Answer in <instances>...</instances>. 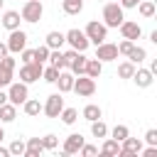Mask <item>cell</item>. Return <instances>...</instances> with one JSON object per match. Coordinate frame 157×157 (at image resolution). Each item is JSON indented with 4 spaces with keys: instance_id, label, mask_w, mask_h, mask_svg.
<instances>
[{
    "instance_id": "obj_45",
    "label": "cell",
    "mask_w": 157,
    "mask_h": 157,
    "mask_svg": "<svg viewBox=\"0 0 157 157\" xmlns=\"http://www.w3.org/2000/svg\"><path fill=\"white\" fill-rule=\"evenodd\" d=\"M7 155H10V150L7 147H0V157H7Z\"/></svg>"
},
{
    "instance_id": "obj_20",
    "label": "cell",
    "mask_w": 157,
    "mask_h": 157,
    "mask_svg": "<svg viewBox=\"0 0 157 157\" xmlns=\"http://www.w3.org/2000/svg\"><path fill=\"white\" fill-rule=\"evenodd\" d=\"M44 44L49 47V49H61L64 44H66V39H64V32H49L47 34V39H44Z\"/></svg>"
},
{
    "instance_id": "obj_17",
    "label": "cell",
    "mask_w": 157,
    "mask_h": 157,
    "mask_svg": "<svg viewBox=\"0 0 157 157\" xmlns=\"http://www.w3.org/2000/svg\"><path fill=\"white\" fill-rule=\"evenodd\" d=\"M44 152V145H42V137H29L25 142V157H39Z\"/></svg>"
},
{
    "instance_id": "obj_31",
    "label": "cell",
    "mask_w": 157,
    "mask_h": 157,
    "mask_svg": "<svg viewBox=\"0 0 157 157\" xmlns=\"http://www.w3.org/2000/svg\"><path fill=\"white\" fill-rule=\"evenodd\" d=\"M108 132H110V137H113V140H118V142H123V140H125V137L130 135V128L120 123V125H115V128H113V130H108Z\"/></svg>"
},
{
    "instance_id": "obj_1",
    "label": "cell",
    "mask_w": 157,
    "mask_h": 157,
    "mask_svg": "<svg viewBox=\"0 0 157 157\" xmlns=\"http://www.w3.org/2000/svg\"><path fill=\"white\" fill-rule=\"evenodd\" d=\"M123 20H125V12H123V7H120L118 0L103 5V25L105 27H118Z\"/></svg>"
},
{
    "instance_id": "obj_36",
    "label": "cell",
    "mask_w": 157,
    "mask_h": 157,
    "mask_svg": "<svg viewBox=\"0 0 157 157\" xmlns=\"http://www.w3.org/2000/svg\"><path fill=\"white\" fill-rule=\"evenodd\" d=\"M7 150H10V155H15V157H20V155H25V140H12Z\"/></svg>"
},
{
    "instance_id": "obj_35",
    "label": "cell",
    "mask_w": 157,
    "mask_h": 157,
    "mask_svg": "<svg viewBox=\"0 0 157 157\" xmlns=\"http://www.w3.org/2000/svg\"><path fill=\"white\" fill-rule=\"evenodd\" d=\"M42 145H44V150H56V147H59V137L49 132V135L42 137Z\"/></svg>"
},
{
    "instance_id": "obj_46",
    "label": "cell",
    "mask_w": 157,
    "mask_h": 157,
    "mask_svg": "<svg viewBox=\"0 0 157 157\" xmlns=\"http://www.w3.org/2000/svg\"><path fill=\"white\" fill-rule=\"evenodd\" d=\"M2 137H5V130H2V125H0V142H2Z\"/></svg>"
},
{
    "instance_id": "obj_25",
    "label": "cell",
    "mask_w": 157,
    "mask_h": 157,
    "mask_svg": "<svg viewBox=\"0 0 157 157\" xmlns=\"http://www.w3.org/2000/svg\"><path fill=\"white\" fill-rule=\"evenodd\" d=\"M137 12H140L145 20H150V17H155L157 7H155V2H152V0H140V2H137Z\"/></svg>"
},
{
    "instance_id": "obj_38",
    "label": "cell",
    "mask_w": 157,
    "mask_h": 157,
    "mask_svg": "<svg viewBox=\"0 0 157 157\" xmlns=\"http://www.w3.org/2000/svg\"><path fill=\"white\" fill-rule=\"evenodd\" d=\"M78 152H81L83 157H93V155H98V147H96V145H86V142H83Z\"/></svg>"
},
{
    "instance_id": "obj_27",
    "label": "cell",
    "mask_w": 157,
    "mask_h": 157,
    "mask_svg": "<svg viewBox=\"0 0 157 157\" xmlns=\"http://www.w3.org/2000/svg\"><path fill=\"white\" fill-rule=\"evenodd\" d=\"M61 7L66 15H78L83 10V0H61Z\"/></svg>"
},
{
    "instance_id": "obj_12",
    "label": "cell",
    "mask_w": 157,
    "mask_h": 157,
    "mask_svg": "<svg viewBox=\"0 0 157 157\" xmlns=\"http://www.w3.org/2000/svg\"><path fill=\"white\" fill-rule=\"evenodd\" d=\"M118 29H120L123 39H130V42H135V39L142 37V27H140L137 22H132V20H123V22L118 25Z\"/></svg>"
},
{
    "instance_id": "obj_5",
    "label": "cell",
    "mask_w": 157,
    "mask_h": 157,
    "mask_svg": "<svg viewBox=\"0 0 157 157\" xmlns=\"http://www.w3.org/2000/svg\"><path fill=\"white\" fill-rule=\"evenodd\" d=\"M42 69H44V64H39V61H27V64H22V69H20V81L22 83H34V81H39L42 78Z\"/></svg>"
},
{
    "instance_id": "obj_3",
    "label": "cell",
    "mask_w": 157,
    "mask_h": 157,
    "mask_svg": "<svg viewBox=\"0 0 157 157\" xmlns=\"http://www.w3.org/2000/svg\"><path fill=\"white\" fill-rule=\"evenodd\" d=\"M42 15H44V5H42V0H25L22 12H20V17H22L25 22H39Z\"/></svg>"
},
{
    "instance_id": "obj_13",
    "label": "cell",
    "mask_w": 157,
    "mask_h": 157,
    "mask_svg": "<svg viewBox=\"0 0 157 157\" xmlns=\"http://www.w3.org/2000/svg\"><path fill=\"white\" fill-rule=\"evenodd\" d=\"M86 140H83V135L81 132H71L66 140H64V147H61V152L64 155H76L78 150H81V145H83Z\"/></svg>"
},
{
    "instance_id": "obj_18",
    "label": "cell",
    "mask_w": 157,
    "mask_h": 157,
    "mask_svg": "<svg viewBox=\"0 0 157 157\" xmlns=\"http://www.w3.org/2000/svg\"><path fill=\"white\" fill-rule=\"evenodd\" d=\"M98 152H101L103 157H118V152H120V142L113 140V137H103V145H101Z\"/></svg>"
},
{
    "instance_id": "obj_48",
    "label": "cell",
    "mask_w": 157,
    "mask_h": 157,
    "mask_svg": "<svg viewBox=\"0 0 157 157\" xmlns=\"http://www.w3.org/2000/svg\"><path fill=\"white\" fill-rule=\"evenodd\" d=\"M108 2H113V0H108Z\"/></svg>"
},
{
    "instance_id": "obj_8",
    "label": "cell",
    "mask_w": 157,
    "mask_h": 157,
    "mask_svg": "<svg viewBox=\"0 0 157 157\" xmlns=\"http://www.w3.org/2000/svg\"><path fill=\"white\" fill-rule=\"evenodd\" d=\"M5 44H7V52H10V54H20V52L27 47V32H22L20 27H17V29H12Z\"/></svg>"
},
{
    "instance_id": "obj_34",
    "label": "cell",
    "mask_w": 157,
    "mask_h": 157,
    "mask_svg": "<svg viewBox=\"0 0 157 157\" xmlns=\"http://www.w3.org/2000/svg\"><path fill=\"white\" fill-rule=\"evenodd\" d=\"M49 52H52V49H49L47 44H39V47L34 49V61H39V64H44V61L49 59Z\"/></svg>"
},
{
    "instance_id": "obj_43",
    "label": "cell",
    "mask_w": 157,
    "mask_h": 157,
    "mask_svg": "<svg viewBox=\"0 0 157 157\" xmlns=\"http://www.w3.org/2000/svg\"><path fill=\"white\" fill-rule=\"evenodd\" d=\"M5 54H10V52H7V44H5V42H0V59H2Z\"/></svg>"
},
{
    "instance_id": "obj_22",
    "label": "cell",
    "mask_w": 157,
    "mask_h": 157,
    "mask_svg": "<svg viewBox=\"0 0 157 157\" xmlns=\"http://www.w3.org/2000/svg\"><path fill=\"white\" fill-rule=\"evenodd\" d=\"M17 118V105H12L10 101L0 105V123H12Z\"/></svg>"
},
{
    "instance_id": "obj_32",
    "label": "cell",
    "mask_w": 157,
    "mask_h": 157,
    "mask_svg": "<svg viewBox=\"0 0 157 157\" xmlns=\"http://www.w3.org/2000/svg\"><path fill=\"white\" fill-rule=\"evenodd\" d=\"M132 74H135V64H132V61L118 64V76H120V78H132Z\"/></svg>"
},
{
    "instance_id": "obj_47",
    "label": "cell",
    "mask_w": 157,
    "mask_h": 157,
    "mask_svg": "<svg viewBox=\"0 0 157 157\" xmlns=\"http://www.w3.org/2000/svg\"><path fill=\"white\" fill-rule=\"evenodd\" d=\"M2 2H5V0H0V7H2Z\"/></svg>"
},
{
    "instance_id": "obj_15",
    "label": "cell",
    "mask_w": 157,
    "mask_h": 157,
    "mask_svg": "<svg viewBox=\"0 0 157 157\" xmlns=\"http://www.w3.org/2000/svg\"><path fill=\"white\" fill-rule=\"evenodd\" d=\"M0 22H2V27H5L7 32H12V29H17V27H20L22 17H20V12H17V10H5V12H2V17H0Z\"/></svg>"
},
{
    "instance_id": "obj_23",
    "label": "cell",
    "mask_w": 157,
    "mask_h": 157,
    "mask_svg": "<svg viewBox=\"0 0 157 157\" xmlns=\"http://www.w3.org/2000/svg\"><path fill=\"white\" fill-rule=\"evenodd\" d=\"M101 71H103V61H98V59H86V69H83V74H86V76L98 78V76H101Z\"/></svg>"
},
{
    "instance_id": "obj_9",
    "label": "cell",
    "mask_w": 157,
    "mask_h": 157,
    "mask_svg": "<svg viewBox=\"0 0 157 157\" xmlns=\"http://www.w3.org/2000/svg\"><path fill=\"white\" fill-rule=\"evenodd\" d=\"M61 108H64V93H52V96L47 98V103L42 105V113H44L47 118H59Z\"/></svg>"
},
{
    "instance_id": "obj_7",
    "label": "cell",
    "mask_w": 157,
    "mask_h": 157,
    "mask_svg": "<svg viewBox=\"0 0 157 157\" xmlns=\"http://www.w3.org/2000/svg\"><path fill=\"white\" fill-rule=\"evenodd\" d=\"M74 93H78V96H83V98H88V96H93L96 93V78H91V76H86V74H81L78 78H74V88H71Z\"/></svg>"
},
{
    "instance_id": "obj_30",
    "label": "cell",
    "mask_w": 157,
    "mask_h": 157,
    "mask_svg": "<svg viewBox=\"0 0 157 157\" xmlns=\"http://www.w3.org/2000/svg\"><path fill=\"white\" fill-rule=\"evenodd\" d=\"M91 135L93 137H108V125L98 118V120H93L91 123Z\"/></svg>"
},
{
    "instance_id": "obj_40",
    "label": "cell",
    "mask_w": 157,
    "mask_h": 157,
    "mask_svg": "<svg viewBox=\"0 0 157 157\" xmlns=\"http://www.w3.org/2000/svg\"><path fill=\"white\" fill-rule=\"evenodd\" d=\"M20 56H22V64H27V61H34V49H27V47H25V49L20 52Z\"/></svg>"
},
{
    "instance_id": "obj_44",
    "label": "cell",
    "mask_w": 157,
    "mask_h": 157,
    "mask_svg": "<svg viewBox=\"0 0 157 157\" xmlns=\"http://www.w3.org/2000/svg\"><path fill=\"white\" fill-rule=\"evenodd\" d=\"M2 103H7V91L0 88V105H2Z\"/></svg>"
},
{
    "instance_id": "obj_33",
    "label": "cell",
    "mask_w": 157,
    "mask_h": 157,
    "mask_svg": "<svg viewBox=\"0 0 157 157\" xmlns=\"http://www.w3.org/2000/svg\"><path fill=\"white\" fill-rule=\"evenodd\" d=\"M42 78H44L47 83H54V81L59 78V69H56V66H52V64H49V66H44V69H42Z\"/></svg>"
},
{
    "instance_id": "obj_28",
    "label": "cell",
    "mask_w": 157,
    "mask_h": 157,
    "mask_svg": "<svg viewBox=\"0 0 157 157\" xmlns=\"http://www.w3.org/2000/svg\"><path fill=\"white\" fill-rule=\"evenodd\" d=\"M47 61H49L52 66H56L59 71H61V69H66V59H64V54H61L59 49H52V52H49V59H47Z\"/></svg>"
},
{
    "instance_id": "obj_4",
    "label": "cell",
    "mask_w": 157,
    "mask_h": 157,
    "mask_svg": "<svg viewBox=\"0 0 157 157\" xmlns=\"http://www.w3.org/2000/svg\"><path fill=\"white\" fill-rule=\"evenodd\" d=\"M64 39H66V44L71 47V49H76V52H86L88 49V37L83 34V29H78V27H74V29H69V32H64Z\"/></svg>"
},
{
    "instance_id": "obj_16",
    "label": "cell",
    "mask_w": 157,
    "mask_h": 157,
    "mask_svg": "<svg viewBox=\"0 0 157 157\" xmlns=\"http://www.w3.org/2000/svg\"><path fill=\"white\" fill-rule=\"evenodd\" d=\"M74 78H76V76H74L71 71H64V69H61V71H59V78L54 81V83L59 86V93H69V91L74 88Z\"/></svg>"
},
{
    "instance_id": "obj_29",
    "label": "cell",
    "mask_w": 157,
    "mask_h": 157,
    "mask_svg": "<svg viewBox=\"0 0 157 157\" xmlns=\"http://www.w3.org/2000/svg\"><path fill=\"white\" fill-rule=\"evenodd\" d=\"M59 118H61V123H64V125H74V123H76V118H78V110H76V108H61Z\"/></svg>"
},
{
    "instance_id": "obj_11",
    "label": "cell",
    "mask_w": 157,
    "mask_h": 157,
    "mask_svg": "<svg viewBox=\"0 0 157 157\" xmlns=\"http://www.w3.org/2000/svg\"><path fill=\"white\" fill-rule=\"evenodd\" d=\"M142 147H145V142H142L140 137H130V135H128V137L120 142V152H118V155H120V157H135V155H140Z\"/></svg>"
},
{
    "instance_id": "obj_41",
    "label": "cell",
    "mask_w": 157,
    "mask_h": 157,
    "mask_svg": "<svg viewBox=\"0 0 157 157\" xmlns=\"http://www.w3.org/2000/svg\"><path fill=\"white\" fill-rule=\"evenodd\" d=\"M145 142H147V145H157V130H155V128H150V130L145 132Z\"/></svg>"
},
{
    "instance_id": "obj_24",
    "label": "cell",
    "mask_w": 157,
    "mask_h": 157,
    "mask_svg": "<svg viewBox=\"0 0 157 157\" xmlns=\"http://www.w3.org/2000/svg\"><path fill=\"white\" fill-rule=\"evenodd\" d=\"M22 110H25V115L34 118V115H39V113H42V103H39L37 98H27V101L22 103Z\"/></svg>"
},
{
    "instance_id": "obj_42",
    "label": "cell",
    "mask_w": 157,
    "mask_h": 157,
    "mask_svg": "<svg viewBox=\"0 0 157 157\" xmlns=\"http://www.w3.org/2000/svg\"><path fill=\"white\" fill-rule=\"evenodd\" d=\"M137 2L140 0H120V7L123 10H130V7H137Z\"/></svg>"
},
{
    "instance_id": "obj_21",
    "label": "cell",
    "mask_w": 157,
    "mask_h": 157,
    "mask_svg": "<svg viewBox=\"0 0 157 157\" xmlns=\"http://www.w3.org/2000/svg\"><path fill=\"white\" fill-rule=\"evenodd\" d=\"M145 59H147V49H145V47H137V44H132V49L128 52V61H132L135 66H140Z\"/></svg>"
},
{
    "instance_id": "obj_6",
    "label": "cell",
    "mask_w": 157,
    "mask_h": 157,
    "mask_svg": "<svg viewBox=\"0 0 157 157\" xmlns=\"http://www.w3.org/2000/svg\"><path fill=\"white\" fill-rule=\"evenodd\" d=\"M27 98H29V88H27V83H22V81H12V83L7 86V101H10L12 105H22Z\"/></svg>"
},
{
    "instance_id": "obj_10",
    "label": "cell",
    "mask_w": 157,
    "mask_h": 157,
    "mask_svg": "<svg viewBox=\"0 0 157 157\" xmlns=\"http://www.w3.org/2000/svg\"><path fill=\"white\" fill-rule=\"evenodd\" d=\"M120 54H118V44H110V42H101L96 44V59L98 61H115Z\"/></svg>"
},
{
    "instance_id": "obj_37",
    "label": "cell",
    "mask_w": 157,
    "mask_h": 157,
    "mask_svg": "<svg viewBox=\"0 0 157 157\" xmlns=\"http://www.w3.org/2000/svg\"><path fill=\"white\" fill-rule=\"evenodd\" d=\"M12 83V71H5V69H0V88H7Z\"/></svg>"
},
{
    "instance_id": "obj_14",
    "label": "cell",
    "mask_w": 157,
    "mask_h": 157,
    "mask_svg": "<svg viewBox=\"0 0 157 157\" xmlns=\"http://www.w3.org/2000/svg\"><path fill=\"white\" fill-rule=\"evenodd\" d=\"M132 81L137 83V88H150V86H152V81H155V74H152L150 69H137V66H135Z\"/></svg>"
},
{
    "instance_id": "obj_19",
    "label": "cell",
    "mask_w": 157,
    "mask_h": 157,
    "mask_svg": "<svg viewBox=\"0 0 157 157\" xmlns=\"http://www.w3.org/2000/svg\"><path fill=\"white\" fill-rule=\"evenodd\" d=\"M83 69H86V56H83V52H76V56L69 61V71H71L74 76H81Z\"/></svg>"
},
{
    "instance_id": "obj_2",
    "label": "cell",
    "mask_w": 157,
    "mask_h": 157,
    "mask_svg": "<svg viewBox=\"0 0 157 157\" xmlns=\"http://www.w3.org/2000/svg\"><path fill=\"white\" fill-rule=\"evenodd\" d=\"M83 34L88 37V42H91V44H101V42H105V39H108V27H105L103 22H98V20H91V22L86 25Z\"/></svg>"
},
{
    "instance_id": "obj_39",
    "label": "cell",
    "mask_w": 157,
    "mask_h": 157,
    "mask_svg": "<svg viewBox=\"0 0 157 157\" xmlns=\"http://www.w3.org/2000/svg\"><path fill=\"white\" fill-rule=\"evenodd\" d=\"M132 44H135V42H130V39H123V42L118 44V54H123V56H128V52L132 49Z\"/></svg>"
},
{
    "instance_id": "obj_26",
    "label": "cell",
    "mask_w": 157,
    "mask_h": 157,
    "mask_svg": "<svg viewBox=\"0 0 157 157\" xmlns=\"http://www.w3.org/2000/svg\"><path fill=\"white\" fill-rule=\"evenodd\" d=\"M81 115H83L88 123H93V120H98V118L103 115V110H101V105H96V103H88V105L81 110Z\"/></svg>"
}]
</instances>
